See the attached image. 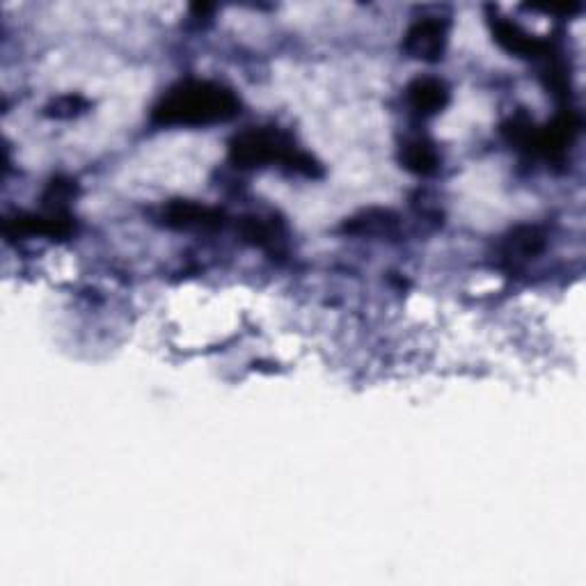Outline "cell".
<instances>
[{
	"mask_svg": "<svg viewBox=\"0 0 586 586\" xmlns=\"http://www.w3.org/2000/svg\"><path fill=\"white\" fill-rule=\"evenodd\" d=\"M165 225L174 229H216L223 225V211L204 207L200 202L177 200L163 213Z\"/></svg>",
	"mask_w": 586,
	"mask_h": 586,
	"instance_id": "cell-4",
	"label": "cell"
},
{
	"mask_svg": "<svg viewBox=\"0 0 586 586\" xmlns=\"http://www.w3.org/2000/svg\"><path fill=\"white\" fill-rule=\"evenodd\" d=\"M401 163L403 168L410 170L419 177H429L440 168V154L435 152L433 142L426 138H415L403 145L401 149Z\"/></svg>",
	"mask_w": 586,
	"mask_h": 586,
	"instance_id": "cell-7",
	"label": "cell"
},
{
	"mask_svg": "<svg viewBox=\"0 0 586 586\" xmlns=\"http://www.w3.org/2000/svg\"><path fill=\"white\" fill-rule=\"evenodd\" d=\"M493 35L502 49H506L509 53L522 55V58H536V55H541L545 49V44L541 42V39H536L534 35L525 33V30L516 26V23L506 21V19L493 21Z\"/></svg>",
	"mask_w": 586,
	"mask_h": 586,
	"instance_id": "cell-6",
	"label": "cell"
},
{
	"mask_svg": "<svg viewBox=\"0 0 586 586\" xmlns=\"http://www.w3.org/2000/svg\"><path fill=\"white\" fill-rule=\"evenodd\" d=\"M447 30V21L442 19L417 21L403 37V51L415 60L438 62L447 49Z\"/></svg>",
	"mask_w": 586,
	"mask_h": 586,
	"instance_id": "cell-3",
	"label": "cell"
},
{
	"mask_svg": "<svg viewBox=\"0 0 586 586\" xmlns=\"http://www.w3.org/2000/svg\"><path fill=\"white\" fill-rule=\"evenodd\" d=\"M229 156H232V161L236 165H241V168H257V165H264L271 161H282V163H289L293 170L310 174V177L312 174H319L312 158L305 154H298L296 149L291 147V142L277 131L252 129V131L241 133V136H236L232 140Z\"/></svg>",
	"mask_w": 586,
	"mask_h": 586,
	"instance_id": "cell-2",
	"label": "cell"
},
{
	"mask_svg": "<svg viewBox=\"0 0 586 586\" xmlns=\"http://www.w3.org/2000/svg\"><path fill=\"white\" fill-rule=\"evenodd\" d=\"M87 108V101L76 97V94H67V97L55 99L53 104L46 108V115L53 117V120H69V117H76Z\"/></svg>",
	"mask_w": 586,
	"mask_h": 586,
	"instance_id": "cell-10",
	"label": "cell"
},
{
	"mask_svg": "<svg viewBox=\"0 0 586 586\" xmlns=\"http://www.w3.org/2000/svg\"><path fill=\"white\" fill-rule=\"evenodd\" d=\"M509 243H511V252H516V255H522V257H532L543 250L545 239H543L541 229L520 227V229H516V232H513Z\"/></svg>",
	"mask_w": 586,
	"mask_h": 586,
	"instance_id": "cell-8",
	"label": "cell"
},
{
	"mask_svg": "<svg viewBox=\"0 0 586 586\" xmlns=\"http://www.w3.org/2000/svg\"><path fill=\"white\" fill-rule=\"evenodd\" d=\"M241 101L225 85L211 81H186L174 85L158 101L152 120L161 126H209L229 122L239 115Z\"/></svg>",
	"mask_w": 586,
	"mask_h": 586,
	"instance_id": "cell-1",
	"label": "cell"
},
{
	"mask_svg": "<svg viewBox=\"0 0 586 586\" xmlns=\"http://www.w3.org/2000/svg\"><path fill=\"white\" fill-rule=\"evenodd\" d=\"M241 236L252 245H261V248H266V245H271L275 241V227L264 223L259 216H250V218H243Z\"/></svg>",
	"mask_w": 586,
	"mask_h": 586,
	"instance_id": "cell-9",
	"label": "cell"
},
{
	"mask_svg": "<svg viewBox=\"0 0 586 586\" xmlns=\"http://www.w3.org/2000/svg\"><path fill=\"white\" fill-rule=\"evenodd\" d=\"M408 104L413 106L419 115H435L447 106L449 90L447 85L438 78H417L408 85Z\"/></svg>",
	"mask_w": 586,
	"mask_h": 586,
	"instance_id": "cell-5",
	"label": "cell"
}]
</instances>
